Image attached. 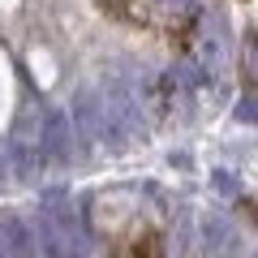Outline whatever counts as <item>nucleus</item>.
I'll use <instances>...</instances> for the list:
<instances>
[{"label": "nucleus", "instance_id": "obj_3", "mask_svg": "<svg viewBox=\"0 0 258 258\" xmlns=\"http://www.w3.org/2000/svg\"><path fill=\"white\" fill-rule=\"evenodd\" d=\"M129 258H159V237H155V232L134 237V254H129Z\"/></svg>", "mask_w": 258, "mask_h": 258}, {"label": "nucleus", "instance_id": "obj_1", "mask_svg": "<svg viewBox=\"0 0 258 258\" xmlns=\"http://www.w3.org/2000/svg\"><path fill=\"white\" fill-rule=\"evenodd\" d=\"M99 9H108L112 18H120V22H134V26H151L155 5H151V0H99Z\"/></svg>", "mask_w": 258, "mask_h": 258}, {"label": "nucleus", "instance_id": "obj_4", "mask_svg": "<svg viewBox=\"0 0 258 258\" xmlns=\"http://www.w3.org/2000/svg\"><path fill=\"white\" fill-rule=\"evenodd\" d=\"M237 116H241V120H249V125H258V103H254V99H245V103L237 108Z\"/></svg>", "mask_w": 258, "mask_h": 258}, {"label": "nucleus", "instance_id": "obj_2", "mask_svg": "<svg viewBox=\"0 0 258 258\" xmlns=\"http://www.w3.org/2000/svg\"><path fill=\"white\" fill-rule=\"evenodd\" d=\"M241 78L249 86H258V35H245V64H241Z\"/></svg>", "mask_w": 258, "mask_h": 258}]
</instances>
